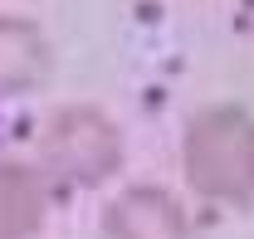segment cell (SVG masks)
<instances>
[{
    "label": "cell",
    "instance_id": "4",
    "mask_svg": "<svg viewBox=\"0 0 254 239\" xmlns=\"http://www.w3.org/2000/svg\"><path fill=\"white\" fill-rule=\"evenodd\" d=\"M44 73H49L44 34L34 30L30 20H10V15H0V88H5V93L34 88Z\"/></svg>",
    "mask_w": 254,
    "mask_h": 239
},
{
    "label": "cell",
    "instance_id": "1",
    "mask_svg": "<svg viewBox=\"0 0 254 239\" xmlns=\"http://www.w3.org/2000/svg\"><path fill=\"white\" fill-rule=\"evenodd\" d=\"M186 180L195 195L245 205L254 195V118L235 103L195 113L186 127Z\"/></svg>",
    "mask_w": 254,
    "mask_h": 239
},
{
    "label": "cell",
    "instance_id": "5",
    "mask_svg": "<svg viewBox=\"0 0 254 239\" xmlns=\"http://www.w3.org/2000/svg\"><path fill=\"white\" fill-rule=\"evenodd\" d=\"M44 220V185L30 166L0 161V239H30Z\"/></svg>",
    "mask_w": 254,
    "mask_h": 239
},
{
    "label": "cell",
    "instance_id": "3",
    "mask_svg": "<svg viewBox=\"0 0 254 239\" xmlns=\"http://www.w3.org/2000/svg\"><path fill=\"white\" fill-rule=\"evenodd\" d=\"M108 239H186V210L161 185H132L103 215Z\"/></svg>",
    "mask_w": 254,
    "mask_h": 239
},
{
    "label": "cell",
    "instance_id": "2",
    "mask_svg": "<svg viewBox=\"0 0 254 239\" xmlns=\"http://www.w3.org/2000/svg\"><path fill=\"white\" fill-rule=\"evenodd\" d=\"M39 156H44L49 176L68 180V185H98L118 171L123 137L98 108H59L39 137Z\"/></svg>",
    "mask_w": 254,
    "mask_h": 239
}]
</instances>
